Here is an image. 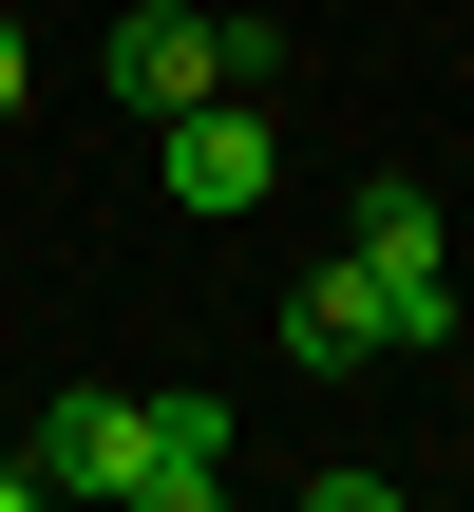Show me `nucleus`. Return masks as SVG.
I'll list each match as a JSON object with an SVG mask.
<instances>
[{
  "label": "nucleus",
  "instance_id": "nucleus-7",
  "mask_svg": "<svg viewBox=\"0 0 474 512\" xmlns=\"http://www.w3.org/2000/svg\"><path fill=\"white\" fill-rule=\"evenodd\" d=\"M19 95H38V38H19V0H0V133H19Z\"/></svg>",
  "mask_w": 474,
  "mask_h": 512
},
{
  "label": "nucleus",
  "instance_id": "nucleus-4",
  "mask_svg": "<svg viewBox=\"0 0 474 512\" xmlns=\"http://www.w3.org/2000/svg\"><path fill=\"white\" fill-rule=\"evenodd\" d=\"M209 494H228V399L209 380L133 399V512H209Z\"/></svg>",
  "mask_w": 474,
  "mask_h": 512
},
{
  "label": "nucleus",
  "instance_id": "nucleus-6",
  "mask_svg": "<svg viewBox=\"0 0 474 512\" xmlns=\"http://www.w3.org/2000/svg\"><path fill=\"white\" fill-rule=\"evenodd\" d=\"M19 456H38V494H133V399H95V380H76V399H38V437H19Z\"/></svg>",
  "mask_w": 474,
  "mask_h": 512
},
{
  "label": "nucleus",
  "instance_id": "nucleus-2",
  "mask_svg": "<svg viewBox=\"0 0 474 512\" xmlns=\"http://www.w3.org/2000/svg\"><path fill=\"white\" fill-rule=\"evenodd\" d=\"M361 285H380V342H456L474 323V285H456V247H437V190H418V171H361Z\"/></svg>",
  "mask_w": 474,
  "mask_h": 512
},
{
  "label": "nucleus",
  "instance_id": "nucleus-3",
  "mask_svg": "<svg viewBox=\"0 0 474 512\" xmlns=\"http://www.w3.org/2000/svg\"><path fill=\"white\" fill-rule=\"evenodd\" d=\"M171 133V209L190 228H247L266 190H285V133H266V76H228V95H190V114H152Z\"/></svg>",
  "mask_w": 474,
  "mask_h": 512
},
{
  "label": "nucleus",
  "instance_id": "nucleus-5",
  "mask_svg": "<svg viewBox=\"0 0 474 512\" xmlns=\"http://www.w3.org/2000/svg\"><path fill=\"white\" fill-rule=\"evenodd\" d=\"M266 342H285L304 380H342V361H380V285H361V247H342V266H304V285L266 304Z\"/></svg>",
  "mask_w": 474,
  "mask_h": 512
},
{
  "label": "nucleus",
  "instance_id": "nucleus-1",
  "mask_svg": "<svg viewBox=\"0 0 474 512\" xmlns=\"http://www.w3.org/2000/svg\"><path fill=\"white\" fill-rule=\"evenodd\" d=\"M266 57H285V19H209V0H133L95 76H114L133 114H190V95H228V76H266Z\"/></svg>",
  "mask_w": 474,
  "mask_h": 512
}]
</instances>
